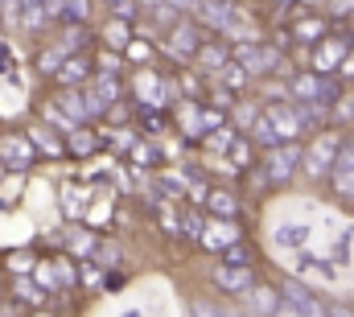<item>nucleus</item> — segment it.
Instances as JSON below:
<instances>
[{"label":"nucleus","mask_w":354,"mask_h":317,"mask_svg":"<svg viewBox=\"0 0 354 317\" xmlns=\"http://www.w3.org/2000/svg\"><path fill=\"white\" fill-rule=\"evenodd\" d=\"M288 272L305 284H334L338 280V264L330 255H317L309 243L305 247H292L288 251Z\"/></svg>","instance_id":"nucleus-1"},{"label":"nucleus","mask_w":354,"mask_h":317,"mask_svg":"<svg viewBox=\"0 0 354 317\" xmlns=\"http://www.w3.org/2000/svg\"><path fill=\"white\" fill-rule=\"evenodd\" d=\"M326 309H330V305H326V301H317V297L309 293V284H305V280H297V276L280 289V301H276V314H280V317H322Z\"/></svg>","instance_id":"nucleus-2"},{"label":"nucleus","mask_w":354,"mask_h":317,"mask_svg":"<svg viewBox=\"0 0 354 317\" xmlns=\"http://www.w3.org/2000/svg\"><path fill=\"white\" fill-rule=\"evenodd\" d=\"M231 58L248 71V75H272L276 66H280V50H272V46H264V42H239L235 50H231Z\"/></svg>","instance_id":"nucleus-3"},{"label":"nucleus","mask_w":354,"mask_h":317,"mask_svg":"<svg viewBox=\"0 0 354 317\" xmlns=\"http://www.w3.org/2000/svg\"><path fill=\"white\" fill-rule=\"evenodd\" d=\"M338 149H342V136H338V132H326V136H317V141L309 145V153H301V165H305V173H309L313 181H322V177L334 169V157H338Z\"/></svg>","instance_id":"nucleus-4"},{"label":"nucleus","mask_w":354,"mask_h":317,"mask_svg":"<svg viewBox=\"0 0 354 317\" xmlns=\"http://www.w3.org/2000/svg\"><path fill=\"white\" fill-rule=\"evenodd\" d=\"M297 165H301V149H297V141H276V145L268 149V157H264V177L272 181V185H280V181L292 177Z\"/></svg>","instance_id":"nucleus-5"},{"label":"nucleus","mask_w":354,"mask_h":317,"mask_svg":"<svg viewBox=\"0 0 354 317\" xmlns=\"http://www.w3.org/2000/svg\"><path fill=\"white\" fill-rule=\"evenodd\" d=\"M33 161H37V149H33L29 132H25V136H21V132H4V136H0V165H4V169L25 173Z\"/></svg>","instance_id":"nucleus-6"},{"label":"nucleus","mask_w":354,"mask_h":317,"mask_svg":"<svg viewBox=\"0 0 354 317\" xmlns=\"http://www.w3.org/2000/svg\"><path fill=\"white\" fill-rule=\"evenodd\" d=\"M288 91H292V99H297V103H326V107L342 95L334 82H326V75H317V71H313V75H297Z\"/></svg>","instance_id":"nucleus-7"},{"label":"nucleus","mask_w":354,"mask_h":317,"mask_svg":"<svg viewBox=\"0 0 354 317\" xmlns=\"http://www.w3.org/2000/svg\"><path fill=\"white\" fill-rule=\"evenodd\" d=\"M83 99H87V116H103V111H111L115 103H120V79L115 75H107V71H99L91 87L83 91Z\"/></svg>","instance_id":"nucleus-8"},{"label":"nucleus","mask_w":354,"mask_h":317,"mask_svg":"<svg viewBox=\"0 0 354 317\" xmlns=\"http://www.w3.org/2000/svg\"><path fill=\"white\" fill-rule=\"evenodd\" d=\"M264 116L272 120V128H276V136L280 141H297L301 132H305V116H301V107L297 103H284V99H276V103H268Z\"/></svg>","instance_id":"nucleus-9"},{"label":"nucleus","mask_w":354,"mask_h":317,"mask_svg":"<svg viewBox=\"0 0 354 317\" xmlns=\"http://www.w3.org/2000/svg\"><path fill=\"white\" fill-rule=\"evenodd\" d=\"M202 46V33H198V25H194V17H177L174 25H169V37H165V50L174 54V58H194V50Z\"/></svg>","instance_id":"nucleus-10"},{"label":"nucleus","mask_w":354,"mask_h":317,"mask_svg":"<svg viewBox=\"0 0 354 317\" xmlns=\"http://www.w3.org/2000/svg\"><path fill=\"white\" fill-rule=\"evenodd\" d=\"M136 95H140V103H149V107H169L177 99V82L157 79L153 71H140V75H136Z\"/></svg>","instance_id":"nucleus-11"},{"label":"nucleus","mask_w":354,"mask_h":317,"mask_svg":"<svg viewBox=\"0 0 354 317\" xmlns=\"http://www.w3.org/2000/svg\"><path fill=\"white\" fill-rule=\"evenodd\" d=\"M214 284L223 289V293H231V297H243L248 289H256V276H252V264H218L214 268Z\"/></svg>","instance_id":"nucleus-12"},{"label":"nucleus","mask_w":354,"mask_h":317,"mask_svg":"<svg viewBox=\"0 0 354 317\" xmlns=\"http://www.w3.org/2000/svg\"><path fill=\"white\" fill-rule=\"evenodd\" d=\"M346 50H351V46H346L342 37H330V33H326V37L313 46V71H317V75H334V71L342 66Z\"/></svg>","instance_id":"nucleus-13"},{"label":"nucleus","mask_w":354,"mask_h":317,"mask_svg":"<svg viewBox=\"0 0 354 317\" xmlns=\"http://www.w3.org/2000/svg\"><path fill=\"white\" fill-rule=\"evenodd\" d=\"M231 17H235V4H231V0H198V4H194V21H198V25H210V29H218V33H227Z\"/></svg>","instance_id":"nucleus-14"},{"label":"nucleus","mask_w":354,"mask_h":317,"mask_svg":"<svg viewBox=\"0 0 354 317\" xmlns=\"http://www.w3.org/2000/svg\"><path fill=\"white\" fill-rule=\"evenodd\" d=\"M330 177H334V190H338L342 198H354V141H342Z\"/></svg>","instance_id":"nucleus-15"},{"label":"nucleus","mask_w":354,"mask_h":317,"mask_svg":"<svg viewBox=\"0 0 354 317\" xmlns=\"http://www.w3.org/2000/svg\"><path fill=\"white\" fill-rule=\"evenodd\" d=\"M235 239H239L235 219H223V215H218V219H206V227H202V239H198V243H202L206 251H223V247L235 243Z\"/></svg>","instance_id":"nucleus-16"},{"label":"nucleus","mask_w":354,"mask_h":317,"mask_svg":"<svg viewBox=\"0 0 354 317\" xmlns=\"http://www.w3.org/2000/svg\"><path fill=\"white\" fill-rule=\"evenodd\" d=\"M54 79L62 82V87H79V82H87L91 79V58H83V54H66L62 66L54 71Z\"/></svg>","instance_id":"nucleus-17"},{"label":"nucleus","mask_w":354,"mask_h":317,"mask_svg":"<svg viewBox=\"0 0 354 317\" xmlns=\"http://www.w3.org/2000/svg\"><path fill=\"white\" fill-rule=\"evenodd\" d=\"M313 235V227L309 223H276L272 227V239H276V247H284V251H292V247H305Z\"/></svg>","instance_id":"nucleus-18"},{"label":"nucleus","mask_w":354,"mask_h":317,"mask_svg":"<svg viewBox=\"0 0 354 317\" xmlns=\"http://www.w3.org/2000/svg\"><path fill=\"white\" fill-rule=\"evenodd\" d=\"M194 62H198L202 71H223V66L231 62V50L218 46V42H202V46L194 50Z\"/></svg>","instance_id":"nucleus-19"},{"label":"nucleus","mask_w":354,"mask_h":317,"mask_svg":"<svg viewBox=\"0 0 354 317\" xmlns=\"http://www.w3.org/2000/svg\"><path fill=\"white\" fill-rule=\"evenodd\" d=\"M177 124H181V132H185L189 141H202V136H206L202 107H194V103H181V107H177Z\"/></svg>","instance_id":"nucleus-20"},{"label":"nucleus","mask_w":354,"mask_h":317,"mask_svg":"<svg viewBox=\"0 0 354 317\" xmlns=\"http://www.w3.org/2000/svg\"><path fill=\"white\" fill-rule=\"evenodd\" d=\"M58 107H62L75 124L91 120V116H87V99H83V91H75V87H62V91H58Z\"/></svg>","instance_id":"nucleus-21"},{"label":"nucleus","mask_w":354,"mask_h":317,"mask_svg":"<svg viewBox=\"0 0 354 317\" xmlns=\"http://www.w3.org/2000/svg\"><path fill=\"white\" fill-rule=\"evenodd\" d=\"M95 132H87V128H71L66 132V153H75V157H91L95 153Z\"/></svg>","instance_id":"nucleus-22"},{"label":"nucleus","mask_w":354,"mask_h":317,"mask_svg":"<svg viewBox=\"0 0 354 317\" xmlns=\"http://www.w3.org/2000/svg\"><path fill=\"white\" fill-rule=\"evenodd\" d=\"M29 141H33V149H41L46 157H66V145H62L58 136H50L46 128H29Z\"/></svg>","instance_id":"nucleus-23"},{"label":"nucleus","mask_w":354,"mask_h":317,"mask_svg":"<svg viewBox=\"0 0 354 317\" xmlns=\"http://www.w3.org/2000/svg\"><path fill=\"white\" fill-rule=\"evenodd\" d=\"M243 297H248V309H252V314H276V301H280V297H276V293H272L268 284H260L256 293L248 289Z\"/></svg>","instance_id":"nucleus-24"},{"label":"nucleus","mask_w":354,"mask_h":317,"mask_svg":"<svg viewBox=\"0 0 354 317\" xmlns=\"http://www.w3.org/2000/svg\"><path fill=\"white\" fill-rule=\"evenodd\" d=\"M292 37H297V42H322V37H326V21H322V17H301L297 29H292Z\"/></svg>","instance_id":"nucleus-25"},{"label":"nucleus","mask_w":354,"mask_h":317,"mask_svg":"<svg viewBox=\"0 0 354 317\" xmlns=\"http://www.w3.org/2000/svg\"><path fill=\"white\" fill-rule=\"evenodd\" d=\"M206 206H210L214 215H223V219H235V210H239L235 194H227V190H210V194H206Z\"/></svg>","instance_id":"nucleus-26"},{"label":"nucleus","mask_w":354,"mask_h":317,"mask_svg":"<svg viewBox=\"0 0 354 317\" xmlns=\"http://www.w3.org/2000/svg\"><path fill=\"white\" fill-rule=\"evenodd\" d=\"M12 293H17V297H21L25 305H46V289H41V284H33L29 276H17Z\"/></svg>","instance_id":"nucleus-27"},{"label":"nucleus","mask_w":354,"mask_h":317,"mask_svg":"<svg viewBox=\"0 0 354 317\" xmlns=\"http://www.w3.org/2000/svg\"><path fill=\"white\" fill-rule=\"evenodd\" d=\"M248 132H252V141H260L264 149H272V145L280 141V136H276V128H272V120H268L264 111H260V116L252 120V128H248Z\"/></svg>","instance_id":"nucleus-28"},{"label":"nucleus","mask_w":354,"mask_h":317,"mask_svg":"<svg viewBox=\"0 0 354 317\" xmlns=\"http://www.w3.org/2000/svg\"><path fill=\"white\" fill-rule=\"evenodd\" d=\"M103 42H107V46H111V50H124V46H128V42H132V29H128V25H124V21H120V17H115V21H111V25H107V29H103Z\"/></svg>","instance_id":"nucleus-29"},{"label":"nucleus","mask_w":354,"mask_h":317,"mask_svg":"<svg viewBox=\"0 0 354 317\" xmlns=\"http://www.w3.org/2000/svg\"><path fill=\"white\" fill-rule=\"evenodd\" d=\"M124 58H128V62H136V66H149V62H153V46L132 37V42L124 46Z\"/></svg>","instance_id":"nucleus-30"},{"label":"nucleus","mask_w":354,"mask_h":317,"mask_svg":"<svg viewBox=\"0 0 354 317\" xmlns=\"http://www.w3.org/2000/svg\"><path fill=\"white\" fill-rule=\"evenodd\" d=\"M218 79H223V87H231V91H239V87H243V82L252 79V75H248V71H243V66H239V62L231 58V62H227V66L218 71Z\"/></svg>","instance_id":"nucleus-31"},{"label":"nucleus","mask_w":354,"mask_h":317,"mask_svg":"<svg viewBox=\"0 0 354 317\" xmlns=\"http://www.w3.org/2000/svg\"><path fill=\"white\" fill-rule=\"evenodd\" d=\"M227 157H231V165H235V169H248V165H252V145L235 136V141L227 145Z\"/></svg>","instance_id":"nucleus-32"},{"label":"nucleus","mask_w":354,"mask_h":317,"mask_svg":"<svg viewBox=\"0 0 354 317\" xmlns=\"http://www.w3.org/2000/svg\"><path fill=\"white\" fill-rule=\"evenodd\" d=\"M62 58H66V50H62V46H50V50H41L37 71H41V75H54V71L62 66Z\"/></svg>","instance_id":"nucleus-33"},{"label":"nucleus","mask_w":354,"mask_h":317,"mask_svg":"<svg viewBox=\"0 0 354 317\" xmlns=\"http://www.w3.org/2000/svg\"><path fill=\"white\" fill-rule=\"evenodd\" d=\"M62 210H66V219H79V215H83V194H79V185H66V190H62Z\"/></svg>","instance_id":"nucleus-34"},{"label":"nucleus","mask_w":354,"mask_h":317,"mask_svg":"<svg viewBox=\"0 0 354 317\" xmlns=\"http://www.w3.org/2000/svg\"><path fill=\"white\" fill-rule=\"evenodd\" d=\"M54 272H58V289H75V284H79V272H75L71 260L58 255V260H54Z\"/></svg>","instance_id":"nucleus-35"},{"label":"nucleus","mask_w":354,"mask_h":317,"mask_svg":"<svg viewBox=\"0 0 354 317\" xmlns=\"http://www.w3.org/2000/svg\"><path fill=\"white\" fill-rule=\"evenodd\" d=\"M202 227H206V215H202V210H185V215H181V231L189 239H202Z\"/></svg>","instance_id":"nucleus-36"},{"label":"nucleus","mask_w":354,"mask_h":317,"mask_svg":"<svg viewBox=\"0 0 354 317\" xmlns=\"http://www.w3.org/2000/svg\"><path fill=\"white\" fill-rule=\"evenodd\" d=\"M66 247H71L75 255H91V251H95V235H87V231H71V235H66Z\"/></svg>","instance_id":"nucleus-37"},{"label":"nucleus","mask_w":354,"mask_h":317,"mask_svg":"<svg viewBox=\"0 0 354 317\" xmlns=\"http://www.w3.org/2000/svg\"><path fill=\"white\" fill-rule=\"evenodd\" d=\"M46 120H50V124H54L58 132H71V128H75V120H71V116H66V111H62L58 103H50V107H46Z\"/></svg>","instance_id":"nucleus-38"},{"label":"nucleus","mask_w":354,"mask_h":317,"mask_svg":"<svg viewBox=\"0 0 354 317\" xmlns=\"http://www.w3.org/2000/svg\"><path fill=\"white\" fill-rule=\"evenodd\" d=\"M223 260H227V264H252V251L235 239V243H227V247H223Z\"/></svg>","instance_id":"nucleus-39"},{"label":"nucleus","mask_w":354,"mask_h":317,"mask_svg":"<svg viewBox=\"0 0 354 317\" xmlns=\"http://www.w3.org/2000/svg\"><path fill=\"white\" fill-rule=\"evenodd\" d=\"M132 161L136 165H157V149L145 145V141H132Z\"/></svg>","instance_id":"nucleus-40"},{"label":"nucleus","mask_w":354,"mask_h":317,"mask_svg":"<svg viewBox=\"0 0 354 317\" xmlns=\"http://www.w3.org/2000/svg\"><path fill=\"white\" fill-rule=\"evenodd\" d=\"M330 107H334V116H338V120H354V91L338 95V99H334Z\"/></svg>","instance_id":"nucleus-41"},{"label":"nucleus","mask_w":354,"mask_h":317,"mask_svg":"<svg viewBox=\"0 0 354 317\" xmlns=\"http://www.w3.org/2000/svg\"><path fill=\"white\" fill-rule=\"evenodd\" d=\"M17 198H21V173H12V177L4 181V190H0V202H4V206H12Z\"/></svg>","instance_id":"nucleus-42"},{"label":"nucleus","mask_w":354,"mask_h":317,"mask_svg":"<svg viewBox=\"0 0 354 317\" xmlns=\"http://www.w3.org/2000/svg\"><path fill=\"white\" fill-rule=\"evenodd\" d=\"M91 260H99V264H115V260H120V247H115V243H95Z\"/></svg>","instance_id":"nucleus-43"},{"label":"nucleus","mask_w":354,"mask_h":317,"mask_svg":"<svg viewBox=\"0 0 354 317\" xmlns=\"http://www.w3.org/2000/svg\"><path fill=\"white\" fill-rule=\"evenodd\" d=\"M231 111H235V124H239V128H252V120L260 116V107H252V103H243V107H231Z\"/></svg>","instance_id":"nucleus-44"},{"label":"nucleus","mask_w":354,"mask_h":317,"mask_svg":"<svg viewBox=\"0 0 354 317\" xmlns=\"http://www.w3.org/2000/svg\"><path fill=\"white\" fill-rule=\"evenodd\" d=\"M161 190H165L169 198H177V194L185 190V177H181V173H165V177H161Z\"/></svg>","instance_id":"nucleus-45"},{"label":"nucleus","mask_w":354,"mask_h":317,"mask_svg":"<svg viewBox=\"0 0 354 317\" xmlns=\"http://www.w3.org/2000/svg\"><path fill=\"white\" fill-rule=\"evenodd\" d=\"M210 103H214V107H218V111H231V107H235V95H231V91H227V87H218V91H214V95H210Z\"/></svg>","instance_id":"nucleus-46"},{"label":"nucleus","mask_w":354,"mask_h":317,"mask_svg":"<svg viewBox=\"0 0 354 317\" xmlns=\"http://www.w3.org/2000/svg\"><path fill=\"white\" fill-rule=\"evenodd\" d=\"M37 280H41V289H46V293H54V289H58V272H54V264L37 268Z\"/></svg>","instance_id":"nucleus-47"},{"label":"nucleus","mask_w":354,"mask_h":317,"mask_svg":"<svg viewBox=\"0 0 354 317\" xmlns=\"http://www.w3.org/2000/svg\"><path fill=\"white\" fill-rule=\"evenodd\" d=\"M99 71L115 75V71H120V54H115V50H103V54H99Z\"/></svg>","instance_id":"nucleus-48"},{"label":"nucleus","mask_w":354,"mask_h":317,"mask_svg":"<svg viewBox=\"0 0 354 317\" xmlns=\"http://www.w3.org/2000/svg\"><path fill=\"white\" fill-rule=\"evenodd\" d=\"M185 194H189L194 202H206V194H210V185H206V181H185Z\"/></svg>","instance_id":"nucleus-49"},{"label":"nucleus","mask_w":354,"mask_h":317,"mask_svg":"<svg viewBox=\"0 0 354 317\" xmlns=\"http://www.w3.org/2000/svg\"><path fill=\"white\" fill-rule=\"evenodd\" d=\"M79 276H83V284H99V280H103V272H99L95 264H83V272H79Z\"/></svg>","instance_id":"nucleus-50"},{"label":"nucleus","mask_w":354,"mask_h":317,"mask_svg":"<svg viewBox=\"0 0 354 317\" xmlns=\"http://www.w3.org/2000/svg\"><path fill=\"white\" fill-rule=\"evenodd\" d=\"M8 268H17V272H29V268H33V255H25V251H21V255H12V260H8Z\"/></svg>","instance_id":"nucleus-51"},{"label":"nucleus","mask_w":354,"mask_h":317,"mask_svg":"<svg viewBox=\"0 0 354 317\" xmlns=\"http://www.w3.org/2000/svg\"><path fill=\"white\" fill-rule=\"evenodd\" d=\"M41 8L50 12V21H58V17H62V8H66V0H41Z\"/></svg>","instance_id":"nucleus-52"},{"label":"nucleus","mask_w":354,"mask_h":317,"mask_svg":"<svg viewBox=\"0 0 354 317\" xmlns=\"http://www.w3.org/2000/svg\"><path fill=\"white\" fill-rule=\"evenodd\" d=\"M177 91H181V95H198L202 87H198V79H189V75H181V82H177Z\"/></svg>","instance_id":"nucleus-53"},{"label":"nucleus","mask_w":354,"mask_h":317,"mask_svg":"<svg viewBox=\"0 0 354 317\" xmlns=\"http://www.w3.org/2000/svg\"><path fill=\"white\" fill-rule=\"evenodd\" d=\"M346 79H354V50H346V58H342V66H338Z\"/></svg>","instance_id":"nucleus-54"},{"label":"nucleus","mask_w":354,"mask_h":317,"mask_svg":"<svg viewBox=\"0 0 354 317\" xmlns=\"http://www.w3.org/2000/svg\"><path fill=\"white\" fill-rule=\"evenodd\" d=\"M334 12H354V0H334Z\"/></svg>","instance_id":"nucleus-55"},{"label":"nucleus","mask_w":354,"mask_h":317,"mask_svg":"<svg viewBox=\"0 0 354 317\" xmlns=\"http://www.w3.org/2000/svg\"><path fill=\"white\" fill-rule=\"evenodd\" d=\"M0 4H4V0H0Z\"/></svg>","instance_id":"nucleus-56"},{"label":"nucleus","mask_w":354,"mask_h":317,"mask_svg":"<svg viewBox=\"0 0 354 317\" xmlns=\"http://www.w3.org/2000/svg\"><path fill=\"white\" fill-rule=\"evenodd\" d=\"M149 4H153V0H149Z\"/></svg>","instance_id":"nucleus-57"},{"label":"nucleus","mask_w":354,"mask_h":317,"mask_svg":"<svg viewBox=\"0 0 354 317\" xmlns=\"http://www.w3.org/2000/svg\"><path fill=\"white\" fill-rule=\"evenodd\" d=\"M351 17H354V12H351Z\"/></svg>","instance_id":"nucleus-58"}]
</instances>
